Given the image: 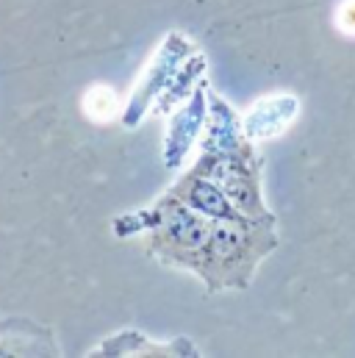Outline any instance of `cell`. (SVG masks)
Returning <instances> with one entry per match:
<instances>
[{"mask_svg":"<svg viewBox=\"0 0 355 358\" xmlns=\"http://www.w3.org/2000/svg\"><path fill=\"white\" fill-rule=\"evenodd\" d=\"M173 194L189 208L200 211L203 217H211V220H236L239 217L233 203L225 197V192L214 180L203 178L200 173H189L173 189Z\"/></svg>","mask_w":355,"mask_h":358,"instance_id":"6da1fadb","label":"cell"},{"mask_svg":"<svg viewBox=\"0 0 355 358\" xmlns=\"http://www.w3.org/2000/svg\"><path fill=\"white\" fill-rule=\"evenodd\" d=\"M119 103H117V94L108 90V87H92L84 94V111L94 122H106L117 114Z\"/></svg>","mask_w":355,"mask_h":358,"instance_id":"277c9868","label":"cell"},{"mask_svg":"<svg viewBox=\"0 0 355 358\" xmlns=\"http://www.w3.org/2000/svg\"><path fill=\"white\" fill-rule=\"evenodd\" d=\"M300 103L289 94H275V97H264L245 120V134L253 139H269L275 134H280L294 117H297Z\"/></svg>","mask_w":355,"mask_h":358,"instance_id":"7a4b0ae2","label":"cell"},{"mask_svg":"<svg viewBox=\"0 0 355 358\" xmlns=\"http://www.w3.org/2000/svg\"><path fill=\"white\" fill-rule=\"evenodd\" d=\"M339 28L347 34H355V0H347L339 8Z\"/></svg>","mask_w":355,"mask_h":358,"instance_id":"5b68a950","label":"cell"},{"mask_svg":"<svg viewBox=\"0 0 355 358\" xmlns=\"http://www.w3.org/2000/svg\"><path fill=\"white\" fill-rule=\"evenodd\" d=\"M200 117H203V94L197 92V97L191 100V106L183 108L175 120H173V128H170V134H167V148H170V150H167V162H170V164H178L180 156L189 150V145H191V139H194V134H197Z\"/></svg>","mask_w":355,"mask_h":358,"instance_id":"3957f363","label":"cell"}]
</instances>
